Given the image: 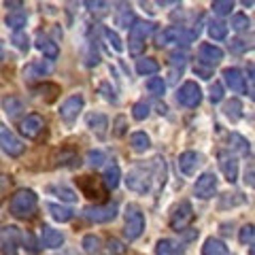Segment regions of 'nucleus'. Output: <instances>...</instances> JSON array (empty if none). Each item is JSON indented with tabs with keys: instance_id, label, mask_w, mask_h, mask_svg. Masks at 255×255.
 Segmentation results:
<instances>
[{
	"instance_id": "f257e3e1",
	"label": "nucleus",
	"mask_w": 255,
	"mask_h": 255,
	"mask_svg": "<svg viewBox=\"0 0 255 255\" xmlns=\"http://www.w3.org/2000/svg\"><path fill=\"white\" fill-rule=\"evenodd\" d=\"M159 174L166 177V166L162 157L151 159V164H138L126 174V185L134 194H149L153 189V183L159 187L164 185V179H159Z\"/></svg>"
},
{
	"instance_id": "f03ea898",
	"label": "nucleus",
	"mask_w": 255,
	"mask_h": 255,
	"mask_svg": "<svg viewBox=\"0 0 255 255\" xmlns=\"http://www.w3.org/2000/svg\"><path fill=\"white\" fill-rule=\"evenodd\" d=\"M200 36V26H194V28H183V26H168L164 30H159L155 34V43L157 47H166V45H181V47H187Z\"/></svg>"
},
{
	"instance_id": "7ed1b4c3",
	"label": "nucleus",
	"mask_w": 255,
	"mask_h": 255,
	"mask_svg": "<svg viewBox=\"0 0 255 255\" xmlns=\"http://www.w3.org/2000/svg\"><path fill=\"white\" fill-rule=\"evenodd\" d=\"M38 209V196L32 189H17L9 200V213L17 219H32Z\"/></svg>"
},
{
	"instance_id": "20e7f679",
	"label": "nucleus",
	"mask_w": 255,
	"mask_h": 255,
	"mask_svg": "<svg viewBox=\"0 0 255 255\" xmlns=\"http://www.w3.org/2000/svg\"><path fill=\"white\" fill-rule=\"evenodd\" d=\"M151 32H155V23L153 21H142V19H136L132 23L130 32H128V51H130L134 58L145 51V41Z\"/></svg>"
},
{
	"instance_id": "39448f33",
	"label": "nucleus",
	"mask_w": 255,
	"mask_h": 255,
	"mask_svg": "<svg viewBox=\"0 0 255 255\" xmlns=\"http://www.w3.org/2000/svg\"><path fill=\"white\" fill-rule=\"evenodd\" d=\"M145 232V215H142L138 204H128L126 209V226H124V236L128 243L138 241Z\"/></svg>"
},
{
	"instance_id": "423d86ee",
	"label": "nucleus",
	"mask_w": 255,
	"mask_h": 255,
	"mask_svg": "<svg viewBox=\"0 0 255 255\" xmlns=\"http://www.w3.org/2000/svg\"><path fill=\"white\" fill-rule=\"evenodd\" d=\"M119 215V206L115 202L107 204H90L83 209V217L92 223H109Z\"/></svg>"
},
{
	"instance_id": "0eeeda50",
	"label": "nucleus",
	"mask_w": 255,
	"mask_h": 255,
	"mask_svg": "<svg viewBox=\"0 0 255 255\" xmlns=\"http://www.w3.org/2000/svg\"><path fill=\"white\" fill-rule=\"evenodd\" d=\"M177 102L185 109H196L202 102V90L196 81H185L177 90Z\"/></svg>"
},
{
	"instance_id": "6e6552de",
	"label": "nucleus",
	"mask_w": 255,
	"mask_h": 255,
	"mask_svg": "<svg viewBox=\"0 0 255 255\" xmlns=\"http://www.w3.org/2000/svg\"><path fill=\"white\" fill-rule=\"evenodd\" d=\"M19 228L2 226L0 228V253L2 255H19Z\"/></svg>"
},
{
	"instance_id": "1a4fd4ad",
	"label": "nucleus",
	"mask_w": 255,
	"mask_h": 255,
	"mask_svg": "<svg viewBox=\"0 0 255 255\" xmlns=\"http://www.w3.org/2000/svg\"><path fill=\"white\" fill-rule=\"evenodd\" d=\"M194 221V209L187 200L179 202L177 206L172 209V215H170V228L174 232H183V230L189 228V223Z\"/></svg>"
},
{
	"instance_id": "9d476101",
	"label": "nucleus",
	"mask_w": 255,
	"mask_h": 255,
	"mask_svg": "<svg viewBox=\"0 0 255 255\" xmlns=\"http://www.w3.org/2000/svg\"><path fill=\"white\" fill-rule=\"evenodd\" d=\"M83 105H85V100H83V96L81 94H75V96H70V98H66L60 105V119L64 124H75L77 122V117L81 115V111H83Z\"/></svg>"
},
{
	"instance_id": "9b49d317",
	"label": "nucleus",
	"mask_w": 255,
	"mask_h": 255,
	"mask_svg": "<svg viewBox=\"0 0 255 255\" xmlns=\"http://www.w3.org/2000/svg\"><path fill=\"white\" fill-rule=\"evenodd\" d=\"M0 149L11 157H19L23 151H26V145H23V140L15 136L6 126H0Z\"/></svg>"
},
{
	"instance_id": "f8f14e48",
	"label": "nucleus",
	"mask_w": 255,
	"mask_h": 255,
	"mask_svg": "<svg viewBox=\"0 0 255 255\" xmlns=\"http://www.w3.org/2000/svg\"><path fill=\"white\" fill-rule=\"evenodd\" d=\"M215 191H217V174L215 172H202L200 177H198L196 185H194V194L196 198H200V200H209V198L215 196Z\"/></svg>"
},
{
	"instance_id": "ddd939ff",
	"label": "nucleus",
	"mask_w": 255,
	"mask_h": 255,
	"mask_svg": "<svg viewBox=\"0 0 255 255\" xmlns=\"http://www.w3.org/2000/svg\"><path fill=\"white\" fill-rule=\"evenodd\" d=\"M221 60H223V51L217 45L202 43L200 47H198V66H204V68L213 70V66H217Z\"/></svg>"
},
{
	"instance_id": "4468645a",
	"label": "nucleus",
	"mask_w": 255,
	"mask_h": 255,
	"mask_svg": "<svg viewBox=\"0 0 255 255\" xmlns=\"http://www.w3.org/2000/svg\"><path fill=\"white\" fill-rule=\"evenodd\" d=\"M217 162H219V168L223 172L228 183H236L238 181V162H236V155L230 153V151H219L217 153Z\"/></svg>"
},
{
	"instance_id": "2eb2a0df",
	"label": "nucleus",
	"mask_w": 255,
	"mask_h": 255,
	"mask_svg": "<svg viewBox=\"0 0 255 255\" xmlns=\"http://www.w3.org/2000/svg\"><path fill=\"white\" fill-rule=\"evenodd\" d=\"M43 128H45V119L36 113H30L19 122V130L26 138H36L43 132Z\"/></svg>"
},
{
	"instance_id": "dca6fc26",
	"label": "nucleus",
	"mask_w": 255,
	"mask_h": 255,
	"mask_svg": "<svg viewBox=\"0 0 255 255\" xmlns=\"http://www.w3.org/2000/svg\"><path fill=\"white\" fill-rule=\"evenodd\" d=\"M34 45H36V49L47 58V62H49V60H55V58L60 55V47H58V43H55L53 38L47 34V32H38L36 38H34Z\"/></svg>"
},
{
	"instance_id": "f3484780",
	"label": "nucleus",
	"mask_w": 255,
	"mask_h": 255,
	"mask_svg": "<svg viewBox=\"0 0 255 255\" xmlns=\"http://www.w3.org/2000/svg\"><path fill=\"white\" fill-rule=\"evenodd\" d=\"M51 73V64L47 62V60H34V62H30L23 66L21 70V75L26 81H36V79H43Z\"/></svg>"
},
{
	"instance_id": "a211bd4d",
	"label": "nucleus",
	"mask_w": 255,
	"mask_h": 255,
	"mask_svg": "<svg viewBox=\"0 0 255 255\" xmlns=\"http://www.w3.org/2000/svg\"><path fill=\"white\" fill-rule=\"evenodd\" d=\"M177 162H179L181 172L191 177V174H196V170L202 166V155L198 153V151H183Z\"/></svg>"
},
{
	"instance_id": "6ab92c4d",
	"label": "nucleus",
	"mask_w": 255,
	"mask_h": 255,
	"mask_svg": "<svg viewBox=\"0 0 255 255\" xmlns=\"http://www.w3.org/2000/svg\"><path fill=\"white\" fill-rule=\"evenodd\" d=\"M64 245V234L60 230H55L51 226L41 228V247L43 249H60Z\"/></svg>"
},
{
	"instance_id": "aec40b11",
	"label": "nucleus",
	"mask_w": 255,
	"mask_h": 255,
	"mask_svg": "<svg viewBox=\"0 0 255 255\" xmlns=\"http://www.w3.org/2000/svg\"><path fill=\"white\" fill-rule=\"evenodd\" d=\"M223 81H226V85L232 92H236V94H243L247 90L245 73L241 68H226V70H223Z\"/></svg>"
},
{
	"instance_id": "412c9836",
	"label": "nucleus",
	"mask_w": 255,
	"mask_h": 255,
	"mask_svg": "<svg viewBox=\"0 0 255 255\" xmlns=\"http://www.w3.org/2000/svg\"><path fill=\"white\" fill-rule=\"evenodd\" d=\"M87 128H90L100 140H105L107 130H109V117L102 113H90L87 115Z\"/></svg>"
},
{
	"instance_id": "4be33fe9",
	"label": "nucleus",
	"mask_w": 255,
	"mask_h": 255,
	"mask_svg": "<svg viewBox=\"0 0 255 255\" xmlns=\"http://www.w3.org/2000/svg\"><path fill=\"white\" fill-rule=\"evenodd\" d=\"M155 255H185V247L174 238H159L155 245Z\"/></svg>"
},
{
	"instance_id": "5701e85b",
	"label": "nucleus",
	"mask_w": 255,
	"mask_h": 255,
	"mask_svg": "<svg viewBox=\"0 0 255 255\" xmlns=\"http://www.w3.org/2000/svg\"><path fill=\"white\" fill-rule=\"evenodd\" d=\"M228 147L232 151H238L241 155H247V157L251 155V142L247 140L243 134H238V132H232L228 136Z\"/></svg>"
},
{
	"instance_id": "b1692460",
	"label": "nucleus",
	"mask_w": 255,
	"mask_h": 255,
	"mask_svg": "<svg viewBox=\"0 0 255 255\" xmlns=\"http://www.w3.org/2000/svg\"><path fill=\"white\" fill-rule=\"evenodd\" d=\"M202 255H230V249L223 241L211 236V238H206L204 245H202Z\"/></svg>"
},
{
	"instance_id": "393cba45",
	"label": "nucleus",
	"mask_w": 255,
	"mask_h": 255,
	"mask_svg": "<svg viewBox=\"0 0 255 255\" xmlns=\"http://www.w3.org/2000/svg\"><path fill=\"white\" fill-rule=\"evenodd\" d=\"M47 211H49V215L55 219V221H60V223H66L73 219V215L75 211L70 209V206H62V204H55V202H49L47 204Z\"/></svg>"
},
{
	"instance_id": "a878e982",
	"label": "nucleus",
	"mask_w": 255,
	"mask_h": 255,
	"mask_svg": "<svg viewBox=\"0 0 255 255\" xmlns=\"http://www.w3.org/2000/svg\"><path fill=\"white\" fill-rule=\"evenodd\" d=\"M2 109L9 119H15L19 117V113L23 111V102L17 98V96H4L2 98Z\"/></svg>"
},
{
	"instance_id": "bb28decb",
	"label": "nucleus",
	"mask_w": 255,
	"mask_h": 255,
	"mask_svg": "<svg viewBox=\"0 0 255 255\" xmlns=\"http://www.w3.org/2000/svg\"><path fill=\"white\" fill-rule=\"evenodd\" d=\"M119 181H122V170H119L117 164H111L107 166L105 174H102V183H105L107 189H115L119 185Z\"/></svg>"
},
{
	"instance_id": "cd10ccee",
	"label": "nucleus",
	"mask_w": 255,
	"mask_h": 255,
	"mask_svg": "<svg viewBox=\"0 0 255 255\" xmlns=\"http://www.w3.org/2000/svg\"><path fill=\"white\" fill-rule=\"evenodd\" d=\"M157 70H159V62L155 58H147L145 55V58L136 60V73L138 75H145V77L147 75H155Z\"/></svg>"
},
{
	"instance_id": "c85d7f7f",
	"label": "nucleus",
	"mask_w": 255,
	"mask_h": 255,
	"mask_svg": "<svg viewBox=\"0 0 255 255\" xmlns=\"http://www.w3.org/2000/svg\"><path fill=\"white\" fill-rule=\"evenodd\" d=\"M223 115H226L230 122L243 119V102L238 98H230V102H226V107H223Z\"/></svg>"
},
{
	"instance_id": "c756f323",
	"label": "nucleus",
	"mask_w": 255,
	"mask_h": 255,
	"mask_svg": "<svg viewBox=\"0 0 255 255\" xmlns=\"http://www.w3.org/2000/svg\"><path fill=\"white\" fill-rule=\"evenodd\" d=\"M47 191H49V194H55L62 202H77V191L70 189L68 185H49Z\"/></svg>"
},
{
	"instance_id": "7c9ffc66",
	"label": "nucleus",
	"mask_w": 255,
	"mask_h": 255,
	"mask_svg": "<svg viewBox=\"0 0 255 255\" xmlns=\"http://www.w3.org/2000/svg\"><path fill=\"white\" fill-rule=\"evenodd\" d=\"M130 145H132L134 151L142 153V151H147L151 147V138H149V134H145V132H132L130 134Z\"/></svg>"
},
{
	"instance_id": "2f4dec72",
	"label": "nucleus",
	"mask_w": 255,
	"mask_h": 255,
	"mask_svg": "<svg viewBox=\"0 0 255 255\" xmlns=\"http://www.w3.org/2000/svg\"><path fill=\"white\" fill-rule=\"evenodd\" d=\"M4 23L9 26L11 30H15V32H21V28L28 23V15L23 13V11H17V13H9L4 17Z\"/></svg>"
},
{
	"instance_id": "473e14b6",
	"label": "nucleus",
	"mask_w": 255,
	"mask_h": 255,
	"mask_svg": "<svg viewBox=\"0 0 255 255\" xmlns=\"http://www.w3.org/2000/svg\"><path fill=\"white\" fill-rule=\"evenodd\" d=\"M209 34L213 41H223L228 36V23L221 21V19H213L209 21Z\"/></svg>"
},
{
	"instance_id": "72a5a7b5",
	"label": "nucleus",
	"mask_w": 255,
	"mask_h": 255,
	"mask_svg": "<svg viewBox=\"0 0 255 255\" xmlns=\"http://www.w3.org/2000/svg\"><path fill=\"white\" fill-rule=\"evenodd\" d=\"M228 47L232 53H247V51L253 49V41L251 38H245V36H236L228 43Z\"/></svg>"
},
{
	"instance_id": "f704fd0d",
	"label": "nucleus",
	"mask_w": 255,
	"mask_h": 255,
	"mask_svg": "<svg viewBox=\"0 0 255 255\" xmlns=\"http://www.w3.org/2000/svg\"><path fill=\"white\" fill-rule=\"evenodd\" d=\"M81 247H83V251H85V253H90V255H98V253H100V249H102V241H100L98 236H94V234H87V236H83Z\"/></svg>"
},
{
	"instance_id": "c9c22d12",
	"label": "nucleus",
	"mask_w": 255,
	"mask_h": 255,
	"mask_svg": "<svg viewBox=\"0 0 255 255\" xmlns=\"http://www.w3.org/2000/svg\"><path fill=\"white\" fill-rule=\"evenodd\" d=\"M102 36H105V41L113 47V49L117 51V53H122L124 51V41L119 38V34L115 30H111V28H102Z\"/></svg>"
},
{
	"instance_id": "e433bc0d",
	"label": "nucleus",
	"mask_w": 255,
	"mask_h": 255,
	"mask_svg": "<svg viewBox=\"0 0 255 255\" xmlns=\"http://www.w3.org/2000/svg\"><path fill=\"white\" fill-rule=\"evenodd\" d=\"M136 21V15H134V11L128 6V9H122L117 13V17H115V23L117 26H122V28H132V23Z\"/></svg>"
},
{
	"instance_id": "4c0bfd02",
	"label": "nucleus",
	"mask_w": 255,
	"mask_h": 255,
	"mask_svg": "<svg viewBox=\"0 0 255 255\" xmlns=\"http://www.w3.org/2000/svg\"><path fill=\"white\" fill-rule=\"evenodd\" d=\"M147 90L151 96H155V98H159V96H164L166 92V83H164V79L162 77H151L149 81H147Z\"/></svg>"
},
{
	"instance_id": "58836bf2",
	"label": "nucleus",
	"mask_w": 255,
	"mask_h": 255,
	"mask_svg": "<svg viewBox=\"0 0 255 255\" xmlns=\"http://www.w3.org/2000/svg\"><path fill=\"white\" fill-rule=\"evenodd\" d=\"M211 9H213L215 15H219V17H226V15L232 13L234 2H232V0H215V2L211 4Z\"/></svg>"
},
{
	"instance_id": "ea45409f",
	"label": "nucleus",
	"mask_w": 255,
	"mask_h": 255,
	"mask_svg": "<svg viewBox=\"0 0 255 255\" xmlns=\"http://www.w3.org/2000/svg\"><path fill=\"white\" fill-rule=\"evenodd\" d=\"M230 26H232L236 32H245V30L251 28V19L247 17L245 13H236V15H232V21H230Z\"/></svg>"
},
{
	"instance_id": "a19ab883",
	"label": "nucleus",
	"mask_w": 255,
	"mask_h": 255,
	"mask_svg": "<svg viewBox=\"0 0 255 255\" xmlns=\"http://www.w3.org/2000/svg\"><path fill=\"white\" fill-rule=\"evenodd\" d=\"M55 164H58V166H79V155L75 153V151L64 149V151H60L58 162H55Z\"/></svg>"
},
{
	"instance_id": "79ce46f5",
	"label": "nucleus",
	"mask_w": 255,
	"mask_h": 255,
	"mask_svg": "<svg viewBox=\"0 0 255 255\" xmlns=\"http://www.w3.org/2000/svg\"><path fill=\"white\" fill-rule=\"evenodd\" d=\"M149 111H151V107H149V102H145V100H140V102H136V105L132 107V117L136 119V122H145V119L149 117Z\"/></svg>"
},
{
	"instance_id": "37998d69",
	"label": "nucleus",
	"mask_w": 255,
	"mask_h": 255,
	"mask_svg": "<svg viewBox=\"0 0 255 255\" xmlns=\"http://www.w3.org/2000/svg\"><path fill=\"white\" fill-rule=\"evenodd\" d=\"M253 236H255V232H253V223H247V226H243V228H241L238 241H241V245L251 247V249H253Z\"/></svg>"
},
{
	"instance_id": "c03bdc74",
	"label": "nucleus",
	"mask_w": 255,
	"mask_h": 255,
	"mask_svg": "<svg viewBox=\"0 0 255 255\" xmlns=\"http://www.w3.org/2000/svg\"><path fill=\"white\" fill-rule=\"evenodd\" d=\"M85 159H87V164H90L92 168H98L102 162H107V153H105V151H100V149H92Z\"/></svg>"
},
{
	"instance_id": "a18cd8bd",
	"label": "nucleus",
	"mask_w": 255,
	"mask_h": 255,
	"mask_svg": "<svg viewBox=\"0 0 255 255\" xmlns=\"http://www.w3.org/2000/svg\"><path fill=\"white\" fill-rule=\"evenodd\" d=\"M11 43L17 47L19 51L26 53L30 49V41H28V36H26V32H13V38H11Z\"/></svg>"
},
{
	"instance_id": "49530a36",
	"label": "nucleus",
	"mask_w": 255,
	"mask_h": 255,
	"mask_svg": "<svg viewBox=\"0 0 255 255\" xmlns=\"http://www.w3.org/2000/svg\"><path fill=\"white\" fill-rule=\"evenodd\" d=\"M168 62H170V66H179V70H183V66H185V62H187V53L185 51H172L170 55H168Z\"/></svg>"
},
{
	"instance_id": "de8ad7c7",
	"label": "nucleus",
	"mask_w": 255,
	"mask_h": 255,
	"mask_svg": "<svg viewBox=\"0 0 255 255\" xmlns=\"http://www.w3.org/2000/svg\"><path fill=\"white\" fill-rule=\"evenodd\" d=\"M209 100L213 102V105H217V102H221V100H223V85H221L219 81H215V83L211 85V94H209Z\"/></svg>"
},
{
	"instance_id": "09e8293b",
	"label": "nucleus",
	"mask_w": 255,
	"mask_h": 255,
	"mask_svg": "<svg viewBox=\"0 0 255 255\" xmlns=\"http://www.w3.org/2000/svg\"><path fill=\"white\" fill-rule=\"evenodd\" d=\"M100 94H102V96H105V100H109V102H113V105H115V102H117V96H115V90H113V87H111L109 83H100Z\"/></svg>"
},
{
	"instance_id": "8fccbe9b",
	"label": "nucleus",
	"mask_w": 255,
	"mask_h": 255,
	"mask_svg": "<svg viewBox=\"0 0 255 255\" xmlns=\"http://www.w3.org/2000/svg\"><path fill=\"white\" fill-rule=\"evenodd\" d=\"M245 202V198L238 194V198H230V194H226L221 198V202H219V209H226V206L230 204V206H234V204H243Z\"/></svg>"
},
{
	"instance_id": "3c124183",
	"label": "nucleus",
	"mask_w": 255,
	"mask_h": 255,
	"mask_svg": "<svg viewBox=\"0 0 255 255\" xmlns=\"http://www.w3.org/2000/svg\"><path fill=\"white\" fill-rule=\"evenodd\" d=\"M23 238V245H26V249H28V253H38V245H36V241H34V236H32L30 232H26L21 236Z\"/></svg>"
},
{
	"instance_id": "603ef678",
	"label": "nucleus",
	"mask_w": 255,
	"mask_h": 255,
	"mask_svg": "<svg viewBox=\"0 0 255 255\" xmlns=\"http://www.w3.org/2000/svg\"><path fill=\"white\" fill-rule=\"evenodd\" d=\"M126 117L124 115H119L117 119H115V136H124L126 134Z\"/></svg>"
},
{
	"instance_id": "864d4df0",
	"label": "nucleus",
	"mask_w": 255,
	"mask_h": 255,
	"mask_svg": "<svg viewBox=\"0 0 255 255\" xmlns=\"http://www.w3.org/2000/svg\"><path fill=\"white\" fill-rule=\"evenodd\" d=\"M109 251H113L115 255H124L126 253V247L119 243V241H115V238H111V241H109Z\"/></svg>"
},
{
	"instance_id": "5fc2aeb1",
	"label": "nucleus",
	"mask_w": 255,
	"mask_h": 255,
	"mask_svg": "<svg viewBox=\"0 0 255 255\" xmlns=\"http://www.w3.org/2000/svg\"><path fill=\"white\" fill-rule=\"evenodd\" d=\"M85 6H87L90 11H105V9H109L111 4H109V2H90V0H87Z\"/></svg>"
},
{
	"instance_id": "6e6d98bb",
	"label": "nucleus",
	"mask_w": 255,
	"mask_h": 255,
	"mask_svg": "<svg viewBox=\"0 0 255 255\" xmlns=\"http://www.w3.org/2000/svg\"><path fill=\"white\" fill-rule=\"evenodd\" d=\"M194 73H196V75H200L202 79H211V75H213V73H211V68H202V66H196V68H194Z\"/></svg>"
},
{
	"instance_id": "4d7b16f0",
	"label": "nucleus",
	"mask_w": 255,
	"mask_h": 255,
	"mask_svg": "<svg viewBox=\"0 0 255 255\" xmlns=\"http://www.w3.org/2000/svg\"><path fill=\"white\" fill-rule=\"evenodd\" d=\"M245 183L249 187H253V166H249V170L245 172Z\"/></svg>"
},
{
	"instance_id": "13d9d810",
	"label": "nucleus",
	"mask_w": 255,
	"mask_h": 255,
	"mask_svg": "<svg viewBox=\"0 0 255 255\" xmlns=\"http://www.w3.org/2000/svg\"><path fill=\"white\" fill-rule=\"evenodd\" d=\"M4 6H6V9H19V6H23V4L21 2H9V0H6Z\"/></svg>"
},
{
	"instance_id": "bf43d9fd",
	"label": "nucleus",
	"mask_w": 255,
	"mask_h": 255,
	"mask_svg": "<svg viewBox=\"0 0 255 255\" xmlns=\"http://www.w3.org/2000/svg\"><path fill=\"white\" fill-rule=\"evenodd\" d=\"M247 75H249V81L253 83V64H249V68H247Z\"/></svg>"
},
{
	"instance_id": "052dcab7",
	"label": "nucleus",
	"mask_w": 255,
	"mask_h": 255,
	"mask_svg": "<svg viewBox=\"0 0 255 255\" xmlns=\"http://www.w3.org/2000/svg\"><path fill=\"white\" fill-rule=\"evenodd\" d=\"M58 255H77L75 251H62V253H58Z\"/></svg>"
},
{
	"instance_id": "680f3d73",
	"label": "nucleus",
	"mask_w": 255,
	"mask_h": 255,
	"mask_svg": "<svg viewBox=\"0 0 255 255\" xmlns=\"http://www.w3.org/2000/svg\"><path fill=\"white\" fill-rule=\"evenodd\" d=\"M2 58H4V49H2V45H0V62H2Z\"/></svg>"
}]
</instances>
